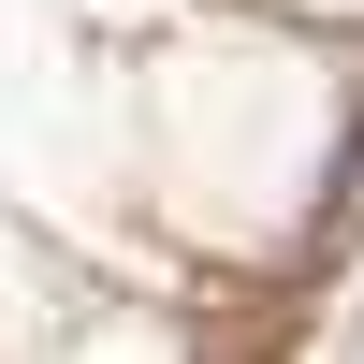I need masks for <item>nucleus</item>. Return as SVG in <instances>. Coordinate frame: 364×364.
<instances>
[]
</instances>
